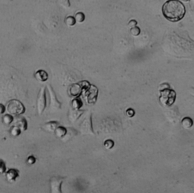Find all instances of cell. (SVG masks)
Returning a JSON list of instances; mask_svg holds the SVG:
<instances>
[{
	"instance_id": "9",
	"label": "cell",
	"mask_w": 194,
	"mask_h": 193,
	"mask_svg": "<svg viewBox=\"0 0 194 193\" xmlns=\"http://www.w3.org/2000/svg\"><path fill=\"white\" fill-rule=\"evenodd\" d=\"M84 111H81L79 109H76L74 108H71L68 113V118L70 122H74L76 121L81 115L84 113Z\"/></svg>"
},
{
	"instance_id": "16",
	"label": "cell",
	"mask_w": 194,
	"mask_h": 193,
	"mask_svg": "<svg viewBox=\"0 0 194 193\" xmlns=\"http://www.w3.org/2000/svg\"><path fill=\"white\" fill-rule=\"evenodd\" d=\"M14 118L11 114H6L2 117L3 122L4 124H5L6 125H9L14 121Z\"/></svg>"
},
{
	"instance_id": "32",
	"label": "cell",
	"mask_w": 194,
	"mask_h": 193,
	"mask_svg": "<svg viewBox=\"0 0 194 193\" xmlns=\"http://www.w3.org/2000/svg\"><path fill=\"white\" fill-rule=\"evenodd\" d=\"M181 1H182L183 2H188L190 0H181Z\"/></svg>"
},
{
	"instance_id": "10",
	"label": "cell",
	"mask_w": 194,
	"mask_h": 193,
	"mask_svg": "<svg viewBox=\"0 0 194 193\" xmlns=\"http://www.w3.org/2000/svg\"><path fill=\"white\" fill-rule=\"evenodd\" d=\"M19 171L16 169H10L5 173L6 180L9 182H13L16 180V178L19 177Z\"/></svg>"
},
{
	"instance_id": "18",
	"label": "cell",
	"mask_w": 194,
	"mask_h": 193,
	"mask_svg": "<svg viewBox=\"0 0 194 193\" xmlns=\"http://www.w3.org/2000/svg\"><path fill=\"white\" fill-rule=\"evenodd\" d=\"M82 105V102L78 98H75L72 102V107L74 109H79Z\"/></svg>"
},
{
	"instance_id": "30",
	"label": "cell",
	"mask_w": 194,
	"mask_h": 193,
	"mask_svg": "<svg viewBox=\"0 0 194 193\" xmlns=\"http://www.w3.org/2000/svg\"><path fill=\"white\" fill-rule=\"evenodd\" d=\"M189 6L190 8L193 11H194V0L189 1Z\"/></svg>"
},
{
	"instance_id": "26",
	"label": "cell",
	"mask_w": 194,
	"mask_h": 193,
	"mask_svg": "<svg viewBox=\"0 0 194 193\" xmlns=\"http://www.w3.org/2000/svg\"><path fill=\"white\" fill-rule=\"evenodd\" d=\"M170 88V86L169 85V84H168L167 83H163L162 84H161L160 86H159V91H162L164 90H166V89H169Z\"/></svg>"
},
{
	"instance_id": "3",
	"label": "cell",
	"mask_w": 194,
	"mask_h": 193,
	"mask_svg": "<svg viewBox=\"0 0 194 193\" xmlns=\"http://www.w3.org/2000/svg\"><path fill=\"white\" fill-rule=\"evenodd\" d=\"M6 109L10 114L16 116L22 114L26 111L24 105L16 99H12L8 102Z\"/></svg>"
},
{
	"instance_id": "25",
	"label": "cell",
	"mask_w": 194,
	"mask_h": 193,
	"mask_svg": "<svg viewBox=\"0 0 194 193\" xmlns=\"http://www.w3.org/2000/svg\"><path fill=\"white\" fill-rule=\"evenodd\" d=\"M37 161L36 158L33 155L29 156L27 159V163L30 165H32L34 164Z\"/></svg>"
},
{
	"instance_id": "1",
	"label": "cell",
	"mask_w": 194,
	"mask_h": 193,
	"mask_svg": "<svg viewBox=\"0 0 194 193\" xmlns=\"http://www.w3.org/2000/svg\"><path fill=\"white\" fill-rule=\"evenodd\" d=\"M162 12L167 21L177 22L184 18L186 9L183 4L178 0H168L162 6Z\"/></svg>"
},
{
	"instance_id": "23",
	"label": "cell",
	"mask_w": 194,
	"mask_h": 193,
	"mask_svg": "<svg viewBox=\"0 0 194 193\" xmlns=\"http://www.w3.org/2000/svg\"><path fill=\"white\" fill-rule=\"evenodd\" d=\"M6 172V166L4 161L0 159V174L5 173Z\"/></svg>"
},
{
	"instance_id": "27",
	"label": "cell",
	"mask_w": 194,
	"mask_h": 193,
	"mask_svg": "<svg viewBox=\"0 0 194 193\" xmlns=\"http://www.w3.org/2000/svg\"><path fill=\"white\" fill-rule=\"evenodd\" d=\"M135 111L132 108H129L126 111V114L129 117H132L135 115Z\"/></svg>"
},
{
	"instance_id": "12",
	"label": "cell",
	"mask_w": 194,
	"mask_h": 193,
	"mask_svg": "<svg viewBox=\"0 0 194 193\" xmlns=\"http://www.w3.org/2000/svg\"><path fill=\"white\" fill-rule=\"evenodd\" d=\"M34 76L37 81L39 82H46L48 78L47 73L43 70H39L35 73Z\"/></svg>"
},
{
	"instance_id": "15",
	"label": "cell",
	"mask_w": 194,
	"mask_h": 193,
	"mask_svg": "<svg viewBox=\"0 0 194 193\" xmlns=\"http://www.w3.org/2000/svg\"><path fill=\"white\" fill-rule=\"evenodd\" d=\"M66 132H67V128L63 126H59L56 129L54 133L57 137L61 139L64 137L65 134H66Z\"/></svg>"
},
{
	"instance_id": "14",
	"label": "cell",
	"mask_w": 194,
	"mask_h": 193,
	"mask_svg": "<svg viewBox=\"0 0 194 193\" xmlns=\"http://www.w3.org/2000/svg\"><path fill=\"white\" fill-rule=\"evenodd\" d=\"M181 124L184 129H188L191 128L193 126L194 122L191 118L189 117H186L182 120Z\"/></svg>"
},
{
	"instance_id": "28",
	"label": "cell",
	"mask_w": 194,
	"mask_h": 193,
	"mask_svg": "<svg viewBox=\"0 0 194 193\" xmlns=\"http://www.w3.org/2000/svg\"><path fill=\"white\" fill-rule=\"evenodd\" d=\"M137 24V22L136 21H135V20H131V21H130L129 22V23H128V26H129L130 28H132V27H135V26H136Z\"/></svg>"
},
{
	"instance_id": "19",
	"label": "cell",
	"mask_w": 194,
	"mask_h": 193,
	"mask_svg": "<svg viewBox=\"0 0 194 193\" xmlns=\"http://www.w3.org/2000/svg\"><path fill=\"white\" fill-rule=\"evenodd\" d=\"M75 18L73 16H68L65 19V23L66 25L68 26H73L75 24Z\"/></svg>"
},
{
	"instance_id": "21",
	"label": "cell",
	"mask_w": 194,
	"mask_h": 193,
	"mask_svg": "<svg viewBox=\"0 0 194 193\" xmlns=\"http://www.w3.org/2000/svg\"><path fill=\"white\" fill-rule=\"evenodd\" d=\"M114 145H115L114 142H113V140H106L104 142V147L106 149H108V150H110V149L113 148V146H114Z\"/></svg>"
},
{
	"instance_id": "24",
	"label": "cell",
	"mask_w": 194,
	"mask_h": 193,
	"mask_svg": "<svg viewBox=\"0 0 194 193\" xmlns=\"http://www.w3.org/2000/svg\"><path fill=\"white\" fill-rule=\"evenodd\" d=\"M59 3L64 7H69L70 6L69 0H59Z\"/></svg>"
},
{
	"instance_id": "31",
	"label": "cell",
	"mask_w": 194,
	"mask_h": 193,
	"mask_svg": "<svg viewBox=\"0 0 194 193\" xmlns=\"http://www.w3.org/2000/svg\"><path fill=\"white\" fill-rule=\"evenodd\" d=\"M190 92L191 94L193 95L194 96V88H190Z\"/></svg>"
},
{
	"instance_id": "8",
	"label": "cell",
	"mask_w": 194,
	"mask_h": 193,
	"mask_svg": "<svg viewBox=\"0 0 194 193\" xmlns=\"http://www.w3.org/2000/svg\"><path fill=\"white\" fill-rule=\"evenodd\" d=\"M59 126H60V123L59 122L55 121H51L47 123H44L43 125H42V129L45 131L52 133H54L56 129Z\"/></svg>"
},
{
	"instance_id": "17",
	"label": "cell",
	"mask_w": 194,
	"mask_h": 193,
	"mask_svg": "<svg viewBox=\"0 0 194 193\" xmlns=\"http://www.w3.org/2000/svg\"><path fill=\"white\" fill-rule=\"evenodd\" d=\"M22 130L18 126L16 125H14L11 128L10 133V134L13 137H17L19 136L21 134Z\"/></svg>"
},
{
	"instance_id": "4",
	"label": "cell",
	"mask_w": 194,
	"mask_h": 193,
	"mask_svg": "<svg viewBox=\"0 0 194 193\" xmlns=\"http://www.w3.org/2000/svg\"><path fill=\"white\" fill-rule=\"evenodd\" d=\"M80 131L84 135H94L92 125V113L88 111L86 113L82 122L80 126Z\"/></svg>"
},
{
	"instance_id": "20",
	"label": "cell",
	"mask_w": 194,
	"mask_h": 193,
	"mask_svg": "<svg viewBox=\"0 0 194 193\" xmlns=\"http://www.w3.org/2000/svg\"><path fill=\"white\" fill-rule=\"evenodd\" d=\"M75 21L78 23H82L83 22L85 21V15L82 12H79V13H77L76 14H75Z\"/></svg>"
},
{
	"instance_id": "13",
	"label": "cell",
	"mask_w": 194,
	"mask_h": 193,
	"mask_svg": "<svg viewBox=\"0 0 194 193\" xmlns=\"http://www.w3.org/2000/svg\"><path fill=\"white\" fill-rule=\"evenodd\" d=\"M77 134H78V132L75 129L71 128H67L66 134H65V135L63 138H61L62 141L63 142H66L71 140L72 138H73Z\"/></svg>"
},
{
	"instance_id": "11",
	"label": "cell",
	"mask_w": 194,
	"mask_h": 193,
	"mask_svg": "<svg viewBox=\"0 0 194 193\" xmlns=\"http://www.w3.org/2000/svg\"><path fill=\"white\" fill-rule=\"evenodd\" d=\"M14 125L18 126L22 131H26L27 129L28 124L26 119L23 117H16L15 118Z\"/></svg>"
},
{
	"instance_id": "7",
	"label": "cell",
	"mask_w": 194,
	"mask_h": 193,
	"mask_svg": "<svg viewBox=\"0 0 194 193\" xmlns=\"http://www.w3.org/2000/svg\"><path fill=\"white\" fill-rule=\"evenodd\" d=\"M65 177L54 176L50 180V188L52 193H61V184Z\"/></svg>"
},
{
	"instance_id": "22",
	"label": "cell",
	"mask_w": 194,
	"mask_h": 193,
	"mask_svg": "<svg viewBox=\"0 0 194 193\" xmlns=\"http://www.w3.org/2000/svg\"><path fill=\"white\" fill-rule=\"evenodd\" d=\"M140 32H141V31H140V28L137 27V26L132 27L130 30L131 34L134 36H137L138 35H139Z\"/></svg>"
},
{
	"instance_id": "6",
	"label": "cell",
	"mask_w": 194,
	"mask_h": 193,
	"mask_svg": "<svg viewBox=\"0 0 194 193\" xmlns=\"http://www.w3.org/2000/svg\"><path fill=\"white\" fill-rule=\"evenodd\" d=\"M47 89L49 92V97H50V102H49V108L51 111H57L61 108V104L57 100L56 95L51 85H48L47 86Z\"/></svg>"
},
{
	"instance_id": "2",
	"label": "cell",
	"mask_w": 194,
	"mask_h": 193,
	"mask_svg": "<svg viewBox=\"0 0 194 193\" xmlns=\"http://www.w3.org/2000/svg\"><path fill=\"white\" fill-rule=\"evenodd\" d=\"M160 102L165 107H170L176 99V92L170 88L160 91Z\"/></svg>"
},
{
	"instance_id": "29",
	"label": "cell",
	"mask_w": 194,
	"mask_h": 193,
	"mask_svg": "<svg viewBox=\"0 0 194 193\" xmlns=\"http://www.w3.org/2000/svg\"><path fill=\"white\" fill-rule=\"evenodd\" d=\"M6 107L2 104L0 103V114H2L5 112Z\"/></svg>"
},
{
	"instance_id": "5",
	"label": "cell",
	"mask_w": 194,
	"mask_h": 193,
	"mask_svg": "<svg viewBox=\"0 0 194 193\" xmlns=\"http://www.w3.org/2000/svg\"><path fill=\"white\" fill-rule=\"evenodd\" d=\"M46 87H42L40 88V91L38 94L37 99V109L38 113L39 115H41L43 113L44 109L46 108Z\"/></svg>"
}]
</instances>
